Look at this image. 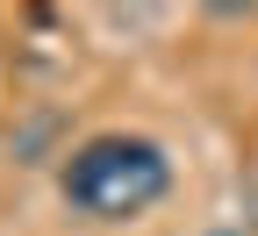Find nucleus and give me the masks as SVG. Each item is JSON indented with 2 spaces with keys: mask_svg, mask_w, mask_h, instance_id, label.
Here are the masks:
<instances>
[{
  "mask_svg": "<svg viewBox=\"0 0 258 236\" xmlns=\"http://www.w3.org/2000/svg\"><path fill=\"white\" fill-rule=\"evenodd\" d=\"M57 193H64V208L86 215V222H137V215H151L158 200L172 193V158L151 136L101 129V136H86V143L64 150Z\"/></svg>",
  "mask_w": 258,
  "mask_h": 236,
  "instance_id": "1",
  "label": "nucleus"
}]
</instances>
